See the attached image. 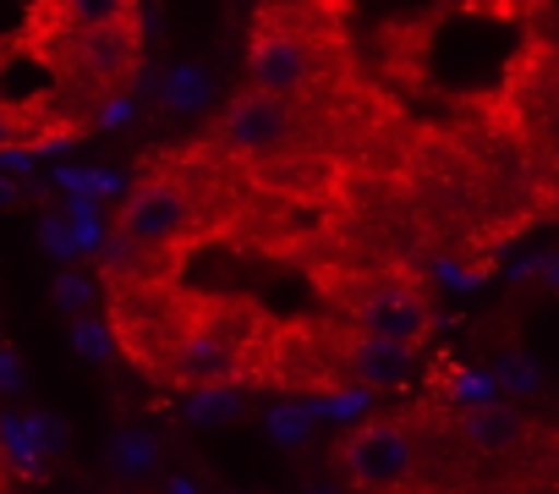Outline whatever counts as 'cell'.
I'll use <instances>...</instances> for the list:
<instances>
[{
	"label": "cell",
	"instance_id": "cell-1",
	"mask_svg": "<svg viewBox=\"0 0 559 494\" xmlns=\"http://www.w3.org/2000/svg\"><path fill=\"white\" fill-rule=\"evenodd\" d=\"M297 17L308 12L258 7V23L247 34V89H263L280 99H308L319 89L324 56H319V39Z\"/></svg>",
	"mask_w": 559,
	"mask_h": 494
},
{
	"label": "cell",
	"instance_id": "cell-2",
	"mask_svg": "<svg viewBox=\"0 0 559 494\" xmlns=\"http://www.w3.org/2000/svg\"><path fill=\"white\" fill-rule=\"evenodd\" d=\"M159 374L181 390H219L241 379L247 346L236 336L230 319H219V303H203V319H187L181 330L165 336V346L154 352Z\"/></svg>",
	"mask_w": 559,
	"mask_h": 494
},
{
	"label": "cell",
	"instance_id": "cell-3",
	"mask_svg": "<svg viewBox=\"0 0 559 494\" xmlns=\"http://www.w3.org/2000/svg\"><path fill=\"white\" fill-rule=\"evenodd\" d=\"M203 225V203L181 176H154L132 187L116 209V242L138 247V254H181Z\"/></svg>",
	"mask_w": 559,
	"mask_h": 494
},
{
	"label": "cell",
	"instance_id": "cell-4",
	"mask_svg": "<svg viewBox=\"0 0 559 494\" xmlns=\"http://www.w3.org/2000/svg\"><path fill=\"white\" fill-rule=\"evenodd\" d=\"M56 50V72L72 94L83 99H105L116 94L143 56V34L138 23H116V28H94V34H50L45 39Z\"/></svg>",
	"mask_w": 559,
	"mask_h": 494
},
{
	"label": "cell",
	"instance_id": "cell-5",
	"mask_svg": "<svg viewBox=\"0 0 559 494\" xmlns=\"http://www.w3.org/2000/svg\"><path fill=\"white\" fill-rule=\"evenodd\" d=\"M335 467L357 494H406L417 483V439L395 417H368L341 439Z\"/></svg>",
	"mask_w": 559,
	"mask_h": 494
},
{
	"label": "cell",
	"instance_id": "cell-6",
	"mask_svg": "<svg viewBox=\"0 0 559 494\" xmlns=\"http://www.w3.org/2000/svg\"><path fill=\"white\" fill-rule=\"evenodd\" d=\"M219 138L236 160H252V165H274L286 160L302 138V116H297V99H280V94H263V89H241L230 105H225V121H219Z\"/></svg>",
	"mask_w": 559,
	"mask_h": 494
},
{
	"label": "cell",
	"instance_id": "cell-7",
	"mask_svg": "<svg viewBox=\"0 0 559 494\" xmlns=\"http://www.w3.org/2000/svg\"><path fill=\"white\" fill-rule=\"evenodd\" d=\"M352 325L362 336H379V341H401V346H423V336L433 330V308L428 297L412 286V281H368L357 297H352Z\"/></svg>",
	"mask_w": 559,
	"mask_h": 494
},
{
	"label": "cell",
	"instance_id": "cell-8",
	"mask_svg": "<svg viewBox=\"0 0 559 494\" xmlns=\"http://www.w3.org/2000/svg\"><path fill=\"white\" fill-rule=\"evenodd\" d=\"M341 363H346V374H352L362 390H395V385H406V374H412V363H417V346L379 341V336H362V330H357V336L346 341Z\"/></svg>",
	"mask_w": 559,
	"mask_h": 494
},
{
	"label": "cell",
	"instance_id": "cell-9",
	"mask_svg": "<svg viewBox=\"0 0 559 494\" xmlns=\"http://www.w3.org/2000/svg\"><path fill=\"white\" fill-rule=\"evenodd\" d=\"M526 434H532V417L510 401H477V407L461 412V439L477 456H510V450L526 445Z\"/></svg>",
	"mask_w": 559,
	"mask_h": 494
},
{
	"label": "cell",
	"instance_id": "cell-10",
	"mask_svg": "<svg viewBox=\"0 0 559 494\" xmlns=\"http://www.w3.org/2000/svg\"><path fill=\"white\" fill-rule=\"evenodd\" d=\"M138 23V0H45V39L50 34H94Z\"/></svg>",
	"mask_w": 559,
	"mask_h": 494
},
{
	"label": "cell",
	"instance_id": "cell-11",
	"mask_svg": "<svg viewBox=\"0 0 559 494\" xmlns=\"http://www.w3.org/2000/svg\"><path fill=\"white\" fill-rule=\"evenodd\" d=\"M94 281L88 275H78V270H67V275H56V308L61 314H78V319H88V308H94Z\"/></svg>",
	"mask_w": 559,
	"mask_h": 494
},
{
	"label": "cell",
	"instance_id": "cell-12",
	"mask_svg": "<svg viewBox=\"0 0 559 494\" xmlns=\"http://www.w3.org/2000/svg\"><path fill=\"white\" fill-rule=\"evenodd\" d=\"M23 143H34V110L0 99V154H7V149H23Z\"/></svg>",
	"mask_w": 559,
	"mask_h": 494
},
{
	"label": "cell",
	"instance_id": "cell-13",
	"mask_svg": "<svg viewBox=\"0 0 559 494\" xmlns=\"http://www.w3.org/2000/svg\"><path fill=\"white\" fill-rule=\"evenodd\" d=\"M154 461H159V450H154L148 434H121V439H116V467H121V472L138 478V472H148Z\"/></svg>",
	"mask_w": 559,
	"mask_h": 494
},
{
	"label": "cell",
	"instance_id": "cell-14",
	"mask_svg": "<svg viewBox=\"0 0 559 494\" xmlns=\"http://www.w3.org/2000/svg\"><path fill=\"white\" fill-rule=\"evenodd\" d=\"M165 94H170V110H198V105H203V94H209V83H203V72H198V67H181V72L165 83Z\"/></svg>",
	"mask_w": 559,
	"mask_h": 494
},
{
	"label": "cell",
	"instance_id": "cell-15",
	"mask_svg": "<svg viewBox=\"0 0 559 494\" xmlns=\"http://www.w3.org/2000/svg\"><path fill=\"white\" fill-rule=\"evenodd\" d=\"M72 341H78V352H88V357H99V363L116 352V330H110L105 319H78Z\"/></svg>",
	"mask_w": 559,
	"mask_h": 494
},
{
	"label": "cell",
	"instance_id": "cell-16",
	"mask_svg": "<svg viewBox=\"0 0 559 494\" xmlns=\"http://www.w3.org/2000/svg\"><path fill=\"white\" fill-rule=\"evenodd\" d=\"M236 412H241V401H236V390H230V385H219V390H198V407H192V417H198V423H214V417H225V423H230Z\"/></svg>",
	"mask_w": 559,
	"mask_h": 494
},
{
	"label": "cell",
	"instance_id": "cell-17",
	"mask_svg": "<svg viewBox=\"0 0 559 494\" xmlns=\"http://www.w3.org/2000/svg\"><path fill=\"white\" fill-rule=\"evenodd\" d=\"M274 434L280 439H302L308 434V407L302 412H274Z\"/></svg>",
	"mask_w": 559,
	"mask_h": 494
},
{
	"label": "cell",
	"instance_id": "cell-18",
	"mask_svg": "<svg viewBox=\"0 0 559 494\" xmlns=\"http://www.w3.org/2000/svg\"><path fill=\"white\" fill-rule=\"evenodd\" d=\"M263 7H280V12H330L335 0H263Z\"/></svg>",
	"mask_w": 559,
	"mask_h": 494
},
{
	"label": "cell",
	"instance_id": "cell-19",
	"mask_svg": "<svg viewBox=\"0 0 559 494\" xmlns=\"http://www.w3.org/2000/svg\"><path fill=\"white\" fill-rule=\"evenodd\" d=\"M236 494H247V489H236Z\"/></svg>",
	"mask_w": 559,
	"mask_h": 494
}]
</instances>
